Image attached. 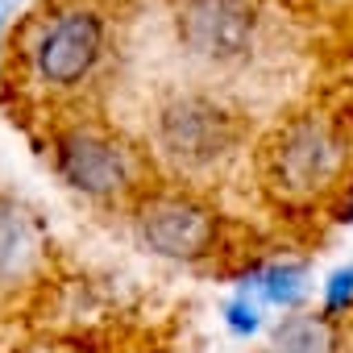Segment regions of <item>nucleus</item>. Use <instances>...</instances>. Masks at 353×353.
I'll return each mask as SVG.
<instances>
[{"instance_id":"1","label":"nucleus","mask_w":353,"mask_h":353,"mask_svg":"<svg viewBox=\"0 0 353 353\" xmlns=\"http://www.w3.org/2000/svg\"><path fill=\"white\" fill-rule=\"evenodd\" d=\"M353 137L341 121L324 112H303L279 125L258 154L262 183L283 204H312L328 196L349 166Z\"/></svg>"},{"instance_id":"2","label":"nucleus","mask_w":353,"mask_h":353,"mask_svg":"<svg viewBox=\"0 0 353 353\" xmlns=\"http://www.w3.org/2000/svg\"><path fill=\"white\" fill-rule=\"evenodd\" d=\"M241 137H245L241 117L212 96H174L158 112V145L188 174L229 162Z\"/></svg>"},{"instance_id":"3","label":"nucleus","mask_w":353,"mask_h":353,"mask_svg":"<svg viewBox=\"0 0 353 353\" xmlns=\"http://www.w3.org/2000/svg\"><path fill=\"white\" fill-rule=\"evenodd\" d=\"M104 17L92 5H63L54 17L38 26L30 46L34 71L50 88H79L104 59Z\"/></svg>"},{"instance_id":"4","label":"nucleus","mask_w":353,"mask_h":353,"mask_svg":"<svg viewBox=\"0 0 353 353\" xmlns=\"http://www.w3.org/2000/svg\"><path fill=\"white\" fill-rule=\"evenodd\" d=\"M137 237L174 262H200L216 250L221 221L208 204L183 192H154L137 200Z\"/></svg>"},{"instance_id":"5","label":"nucleus","mask_w":353,"mask_h":353,"mask_svg":"<svg viewBox=\"0 0 353 353\" xmlns=\"http://www.w3.org/2000/svg\"><path fill=\"white\" fill-rule=\"evenodd\" d=\"M54 166L59 174L88 200H121L133 192L137 170H133V154L88 125H75L67 133H59L54 141Z\"/></svg>"},{"instance_id":"6","label":"nucleus","mask_w":353,"mask_h":353,"mask_svg":"<svg viewBox=\"0 0 353 353\" xmlns=\"http://www.w3.org/2000/svg\"><path fill=\"white\" fill-rule=\"evenodd\" d=\"M254 5L250 0H183L179 42L208 63H237L254 46Z\"/></svg>"},{"instance_id":"7","label":"nucleus","mask_w":353,"mask_h":353,"mask_svg":"<svg viewBox=\"0 0 353 353\" xmlns=\"http://www.w3.org/2000/svg\"><path fill=\"white\" fill-rule=\"evenodd\" d=\"M34 258V229L26 212L0 196V283H13Z\"/></svg>"},{"instance_id":"8","label":"nucleus","mask_w":353,"mask_h":353,"mask_svg":"<svg viewBox=\"0 0 353 353\" xmlns=\"http://www.w3.org/2000/svg\"><path fill=\"white\" fill-rule=\"evenodd\" d=\"M270 353H336V332L324 316H291L279 324Z\"/></svg>"},{"instance_id":"9","label":"nucleus","mask_w":353,"mask_h":353,"mask_svg":"<svg viewBox=\"0 0 353 353\" xmlns=\"http://www.w3.org/2000/svg\"><path fill=\"white\" fill-rule=\"evenodd\" d=\"M299 279H303V274L287 266V270H270V283H266V287H270V295H274L279 303H291V299L299 295Z\"/></svg>"},{"instance_id":"10","label":"nucleus","mask_w":353,"mask_h":353,"mask_svg":"<svg viewBox=\"0 0 353 353\" xmlns=\"http://www.w3.org/2000/svg\"><path fill=\"white\" fill-rule=\"evenodd\" d=\"M345 291H353V270H341V274L332 279V287H328V303L341 307V303H345Z\"/></svg>"}]
</instances>
